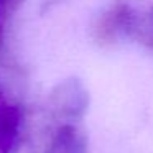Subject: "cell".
Returning <instances> with one entry per match:
<instances>
[{"mask_svg": "<svg viewBox=\"0 0 153 153\" xmlns=\"http://www.w3.org/2000/svg\"><path fill=\"white\" fill-rule=\"evenodd\" d=\"M48 153H87V140L73 123H63L53 135Z\"/></svg>", "mask_w": 153, "mask_h": 153, "instance_id": "7a4b0ae2", "label": "cell"}, {"mask_svg": "<svg viewBox=\"0 0 153 153\" xmlns=\"http://www.w3.org/2000/svg\"><path fill=\"white\" fill-rule=\"evenodd\" d=\"M22 130V114L0 92V153H13Z\"/></svg>", "mask_w": 153, "mask_h": 153, "instance_id": "6da1fadb", "label": "cell"}, {"mask_svg": "<svg viewBox=\"0 0 153 153\" xmlns=\"http://www.w3.org/2000/svg\"><path fill=\"white\" fill-rule=\"evenodd\" d=\"M13 2H17V0H0V10H4L7 5L13 4Z\"/></svg>", "mask_w": 153, "mask_h": 153, "instance_id": "3957f363", "label": "cell"}]
</instances>
